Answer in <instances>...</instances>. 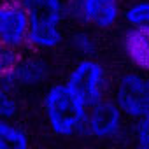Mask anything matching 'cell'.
<instances>
[{
    "instance_id": "cell-1",
    "label": "cell",
    "mask_w": 149,
    "mask_h": 149,
    "mask_svg": "<svg viewBox=\"0 0 149 149\" xmlns=\"http://www.w3.org/2000/svg\"><path fill=\"white\" fill-rule=\"evenodd\" d=\"M28 14L26 47L44 53L65 42V0H19Z\"/></svg>"
},
{
    "instance_id": "cell-2",
    "label": "cell",
    "mask_w": 149,
    "mask_h": 149,
    "mask_svg": "<svg viewBox=\"0 0 149 149\" xmlns=\"http://www.w3.org/2000/svg\"><path fill=\"white\" fill-rule=\"evenodd\" d=\"M88 105L65 83H53L42 95V112L49 130L56 137H76L83 133Z\"/></svg>"
},
{
    "instance_id": "cell-3",
    "label": "cell",
    "mask_w": 149,
    "mask_h": 149,
    "mask_svg": "<svg viewBox=\"0 0 149 149\" xmlns=\"http://www.w3.org/2000/svg\"><path fill=\"white\" fill-rule=\"evenodd\" d=\"M86 105L95 104L105 97L107 90V70L93 58H79L63 81Z\"/></svg>"
},
{
    "instance_id": "cell-4",
    "label": "cell",
    "mask_w": 149,
    "mask_h": 149,
    "mask_svg": "<svg viewBox=\"0 0 149 149\" xmlns=\"http://www.w3.org/2000/svg\"><path fill=\"white\" fill-rule=\"evenodd\" d=\"M125 130V114L116 105L112 98H100L95 104L88 105L83 133L97 140H112L118 139Z\"/></svg>"
},
{
    "instance_id": "cell-5",
    "label": "cell",
    "mask_w": 149,
    "mask_h": 149,
    "mask_svg": "<svg viewBox=\"0 0 149 149\" xmlns=\"http://www.w3.org/2000/svg\"><path fill=\"white\" fill-rule=\"evenodd\" d=\"M65 16L79 25L109 30L121 16V0H65Z\"/></svg>"
},
{
    "instance_id": "cell-6",
    "label": "cell",
    "mask_w": 149,
    "mask_h": 149,
    "mask_svg": "<svg viewBox=\"0 0 149 149\" xmlns=\"http://www.w3.org/2000/svg\"><path fill=\"white\" fill-rule=\"evenodd\" d=\"M125 118L137 119L149 112V93L146 83V72H126L119 77L114 98Z\"/></svg>"
},
{
    "instance_id": "cell-7",
    "label": "cell",
    "mask_w": 149,
    "mask_h": 149,
    "mask_svg": "<svg viewBox=\"0 0 149 149\" xmlns=\"http://www.w3.org/2000/svg\"><path fill=\"white\" fill-rule=\"evenodd\" d=\"M28 14L19 0H0V44L18 51L26 47Z\"/></svg>"
},
{
    "instance_id": "cell-8",
    "label": "cell",
    "mask_w": 149,
    "mask_h": 149,
    "mask_svg": "<svg viewBox=\"0 0 149 149\" xmlns=\"http://www.w3.org/2000/svg\"><path fill=\"white\" fill-rule=\"evenodd\" d=\"M9 76L18 90H35L49 83L53 76V65L39 53L21 54Z\"/></svg>"
},
{
    "instance_id": "cell-9",
    "label": "cell",
    "mask_w": 149,
    "mask_h": 149,
    "mask_svg": "<svg viewBox=\"0 0 149 149\" xmlns=\"http://www.w3.org/2000/svg\"><path fill=\"white\" fill-rule=\"evenodd\" d=\"M126 60L140 72H149V26H128L121 37Z\"/></svg>"
},
{
    "instance_id": "cell-10",
    "label": "cell",
    "mask_w": 149,
    "mask_h": 149,
    "mask_svg": "<svg viewBox=\"0 0 149 149\" xmlns=\"http://www.w3.org/2000/svg\"><path fill=\"white\" fill-rule=\"evenodd\" d=\"M30 146L28 132L14 119L0 118V149H26Z\"/></svg>"
},
{
    "instance_id": "cell-11",
    "label": "cell",
    "mask_w": 149,
    "mask_h": 149,
    "mask_svg": "<svg viewBox=\"0 0 149 149\" xmlns=\"http://www.w3.org/2000/svg\"><path fill=\"white\" fill-rule=\"evenodd\" d=\"M18 88L13 83L11 76H0V118L16 119L19 114V100H18Z\"/></svg>"
},
{
    "instance_id": "cell-12",
    "label": "cell",
    "mask_w": 149,
    "mask_h": 149,
    "mask_svg": "<svg viewBox=\"0 0 149 149\" xmlns=\"http://www.w3.org/2000/svg\"><path fill=\"white\" fill-rule=\"evenodd\" d=\"M68 49L72 51V54H76L77 58H93L98 51V42L93 37L91 32L81 28L72 32L68 37H65Z\"/></svg>"
},
{
    "instance_id": "cell-13",
    "label": "cell",
    "mask_w": 149,
    "mask_h": 149,
    "mask_svg": "<svg viewBox=\"0 0 149 149\" xmlns=\"http://www.w3.org/2000/svg\"><path fill=\"white\" fill-rule=\"evenodd\" d=\"M125 21L128 26H149V0L132 4L125 11Z\"/></svg>"
},
{
    "instance_id": "cell-14",
    "label": "cell",
    "mask_w": 149,
    "mask_h": 149,
    "mask_svg": "<svg viewBox=\"0 0 149 149\" xmlns=\"http://www.w3.org/2000/svg\"><path fill=\"white\" fill-rule=\"evenodd\" d=\"M132 139L140 149H149V112L133 119Z\"/></svg>"
},
{
    "instance_id": "cell-15",
    "label": "cell",
    "mask_w": 149,
    "mask_h": 149,
    "mask_svg": "<svg viewBox=\"0 0 149 149\" xmlns=\"http://www.w3.org/2000/svg\"><path fill=\"white\" fill-rule=\"evenodd\" d=\"M21 56V51L9 47L6 44H0V76H7L13 72V68L16 67L18 60Z\"/></svg>"
},
{
    "instance_id": "cell-16",
    "label": "cell",
    "mask_w": 149,
    "mask_h": 149,
    "mask_svg": "<svg viewBox=\"0 0 149 149\" xmlns=\"http://www.w3.org/2000/svg\"><path fill=\"white\" fill-rule=\"evenodd\" d=\"M146 83H147V93H149V72H146Z\"/></svg>"
}]
</instances>
